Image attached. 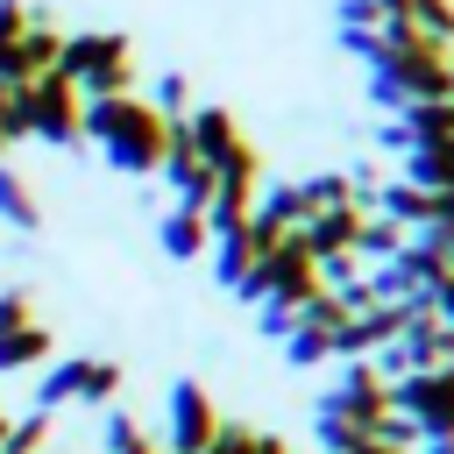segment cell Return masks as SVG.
<instances>
[{
	"instance_id": "obj_2",
	"label": "cell",
	"mask_w": 454,
	"mask_h": 454,
	"mask_svg": "<svg viewBox=\"0 0 454 454\" xmlns=\"http://www.w3.org/2000/svg\"><path fill=\"white\" fill-rule=\"evenodd\" d=\"M57 71H64V78H71L85 99L135 92V43H128L121 28H78V35H64Z\"/></svg>"
},
{
	"instance_id": "obj_25",
	"label": "cell",
	"mask_w": 454,
	"mask_h": 454,
	"mask_svg": "<svg viewBox=\"0 0 454 454\" xmlns=\"http://www.w3.org/2000/svg\"><path fill=\"white\" fill-rule=\"evenodd\" d=\"M348 454H404V447H397V440H383V433H369V440H362V447H348Z\"/></svg>"
},
{
	"instance_id": "obj_23",
	"label": "cell",
	"mask_w": 454,
	"mask_h": 454,
	"mask_svg": "<svg viewBox=\"0 0 454 454\" xmlns=\"http://www.w3.org/2000/svg\"><path fill=\"white\" fill-rule=\"evenodd\" d=\"M333 21H340V28H383V14H376L369 0H340V7H333Z\"/></svg>"
},
{
	"instance_id": "obj_11",
	"label": "cell",
	"mask_w": 454,
	"mask_h": 454,
	"mask_svg": "<svg viewBox=\"0 0 454 454\" xmlns=\"http://www.w3.org/2000/svg\"><path fill=\"white\" fill-rule=\"evenodd\" d=\"M57 355V333L35 319V326H21V333H0V376H21V369H43Z\"/></svg>"
},
{
	"instance_id": "obj_16",
	"label": "cell",
	"mask_w": 454,
	"mask_h": 454,
	"mask_svg": "<svg viewBox=\"0 0 454 454\" xmlns=\"http://www.w3.org/2000/svg\"><path fill=\"white\" fill-rule=\"evenodd\" d=\"M397 21H411L419 35H433V43H447V50H454V0H411Z\"/></svg>"
},
{
	"instance_id": "obj_24",
	"label": "cell",
	"mask_w": 454,
	"mask_h": 454,
	"mask_svg": "<svg viewBox=\"0 0 454 454\" xmlns=\"http://www.w3.org/2000/svg\"><path fill=\"white\" fill-rule=\"evenodd\" d=\"M376 149H397V156H404V149H411V135H404V121H383V128H376Z\"/></svg>"
},
{
	"instance_id": "obj_4",
	"label": "cell",
	"mask_w": 454,
	"mask_h": 454,
	"mask_svg": "<svg viewBox=\"0 0 454 454\" xmlns=\"http://www.w3.org/2000/svg\"><path fill=\"white\" fill-rule=\"evenodd\" d=\"M78 121H85V92L64 78V71H43V78H28L21 85V128L35 135V142H85L78 135Z\"/></svg>"
},
{
	"instance_id": "obj_15",
	"label": "cell",
	"mask_w": 454,
	"mask_h": 454,
	"mask_svg": "<svg viewBox=\"0 0 454 454\" xmlns=\"http://www.w3.org/2000/svg\"><path fill=\"white\" fill-rule=\"evenodd\" d=\"M99 419H106V447H99V454H149V447H156V440L142 433V419L121 411V404H106Z\"/></svg>"
},
{
	"instance_id": "obj_13",
	"label": "cell",
	"mask_w": 454,
	"mask_h": 454,
	"mask_svg": "<svg viewBox=\"0 0 454 454\" xmlns=\"http://www.w3.org/2000/svg\"><path fill=\"white\" fill-rule=\"evenodd\" d=\"M404 241H411V234H404L397 220H383V213H362V234H355V262H390Z\"/></svg>"
},
{
	"instance_id": "obj_10",
	"label": "cell",
	"mask_w": 454,
	"mask_h": 454,
	"mask_svg": "<svg viewBox=\"0 0 454 454\" xmlns=\"http://www.w3.org/2000/svg\"><path fill=\"white\" fill-rule=\"evenodd\" d=\"M156 241H163V255H170V262H199V255L213 248V227H206V213L170 206V213L156 220Z\"/></svg>"
},
{
	"instance_id": "obj_1",
	"label": "cell",
	"mask_w": 454,
	"mask_h": 454,
	"mask_svg": "<svg viewBox=\"0 0 454 454\" xmlns=\"http://www.w3.org/2000/svg\"><path fill=\"white\" fill-rule=\"evenodd\" d=\"M78 135H85V142H99V156H106L121 177H156V170H163V156H170V114H156L142 92L85 99Z\"/></svg>"
},
{
	"instance_id": "obj_22",
	"label": "cell",
	"mask_w": 454,
	"mask_h": 454,
	"mask_svg": "<svg viewBox=\"0 0 454 454\" xmlns=\"http://www.w3.org/2000/svg\"><path fill=\"white\" fill-rule=\"evenodd\" d=\"M426 305H433V319H447V326H454V270H440V277L426 284Z\"/></svg>"
},
{
	"instance_id": "obj_17",
	"label": "cell",
	"mask_w": 454,
	"mask_h": 454,
	"mask_svg": "<svg viewBox=\"0 0 454 454\" xmlns=\"http://www.w3.org/2000/svg\"><path fill=\"white\" fill-rule=\"evenodd\" d=\"M206 454H291V447L277 433H262V426H220V440Z\"/></svg>"
},
{
	"instance_id": "obj_8",
	"label": "cell",
	"mask_w": 454,
	"mask_h": 454,
	"mask_svg": "<svg viewBox=\"0 0 454 454\" xmlns=\"http://www.w3.org/2000/svg\"><path fill=\"white\" fill-rule=\"evenodd\" d=\"M362 213H369V206H333V213H305V227H298L305 255H312V262H340V255H355Z\"/></svg>"
},
{
	"instance_id": "obj_19",
	"label": "cell",
	"mask_w": 454,
	"mask_h": 454,
	"mask_svg": "<svg viewBox=\"0 0 454 454\" xmlns=\"http://www.w3.org/2000/svg\"><path fill=\"white\" fill-rule=\"evenodd\" d=\"M50 426H57V411H28V419H14L7 440H0V454H43V447H50Z\"/></svg>"
},
{
	"instance_id": "obj_28",
	"label": "cell",
	"mask_w": 454,
	"mask_h": 454,
	"mask_svg": "<svg viewBox=\"0 0 454 454\" xmlns=\"http://www.w3.org/2000/svg\"><path fill=\"white\" fill-rule=\"evenodd\" d=\"M7 426H14V411H0V440H7Z\"/></svg>"
},
{
	"instance_id": "obj_29",
	"label": "cell",
	"mask_w": 454,
	"mask_h": 454,
	"mask_svg": "<svg viewBox=\"0 0 454 454\" xmlns=\"http://www.w3.org/2000/svg\"><path fill=\"white\" fill-rule=\"evenodd\" d=\"M149 454H163V447H149Z\"/></svg>"
},
{
	"instance_id": "obj_26",
	"label": "cell",
	"mask_w": 454,
	"mask_h": 454,
	"mask_svg": "<svg viewBox=\"0 0 454 454\" xmlns=\"http://www.w3.org/2000/svg\"><path fill=\"white\" fill-rule=\"evenodd\" d=\"M369 7H376V14H383V21H397V14H404V7H411V0H369Z\"/></svg>"
},
{
	"instance_id": "obj_18",
	"label": "cell",
	"mask_w": 454,
	"mask_h": 454,
	"mask_svg": "<svg viewBox=\"0 0 454 454\" xmlns=\"http://www.w3.org/2000/svg\"><path fill=\"white\" fill-rule=\"evenodd\" d=\"M326 355H333V340H326L319 326H298V319H291V333H284V362H291V369H319Z\"/></svg>"
},
{
	"instance_id": "obj_12",
	"label": "cell",
	"mask_w": 454,
	"mask_h": 454,
	"mask_svg": "<svg viewBox=\"0 0 454 454\" xmlns=\"http://www.w3.org/2000/svg\"><path fill=\"white\" fill-rule=\"evenodd\" d=\"M397 121H404L411 142H447V149H454V92H447V99H419V106H404Z\"/></svg>"
},
{
	"instance_id": "obj_5",
	"label": "cell",
	"mask_w": 454,
	"mask_h": 454,
	"mask_svg": "<svg viewBox=\"0 0 454 454\" xmlns=\"http://www.w3.org/2000/svg\"><path fill=\"white\" fill-rule=\"evenodd\" d=\"M390 411H404L419 426V440H454V369L390 376Z\"/></svg>"
},
{
	"instance_id": "obj_3",
	"label": "cell",
	"mask_w": 454,
	"mask_h": 454,
	"mask_svg": "<svg viewBox=\"0 0 454 454\" xmlns=\"http://www.w3.org/2000/svg\"><path fill=\"white\" fill-rule=\"evenodd\" d=\"M121 362L114 355H50L43 383H35V411H64V404H85V411H106L121 404Z\"/></svg>"
},
{
	"instance_id": "obj_20",
	"label": "cell",
	"mask_w": 454,
	"mask_h": 454,
	"mask_svg": "<svg viewBox=\"0 0 454 454\" xmlns=\"http://www.w3.org/2000/svg\"><path fill=\"white\" fill-rule=\"evenodd\" d=\"M142 99H149L156 114H170V121H184V114H192V85H184V71H163Z\"/></svg>"
},
{
	"instance_id": "obj_14",
	"label": "cell",
	"mask_w": 454,
	"mask_h": 454,
	"mask_svg": "<svg viewBox=\"0 0 454 454\" xmlns=\"http://www.w3.org/2000/svg\"><path fill=\"white\" fill-rule=\"evenodd\" d=\"M0 220H7V227H21V234L43 220L35 192H28V184H21V170H7V163H0Z\"/></svg>"
},
{
	"instance_id": "obj_7",
	"label": "cell",
	"mask_w": 454,
	"mask_h": 454,
	"mask_svg": "<svg viewBox=\"0 0 454 454\" xmlns=\"http://www.w3.org/2000/svg\"><path fill=\"white\" fill-rule=\"evenodd\" d=\"M170 192H177V206H192V213H206V199H213V163L184 142V128L170 121V156H163V170H156Z\"/></svg>"
},
{
	"instance_id": "obj_27",
	"label": "cell",
	"mask_w": 454,
	"mask_h": 454,
	"mask_svg": "<svg viewBox=\"0 0 454 454\" xmlns=\"http://www.w3.org/2000/svg\"><path fill=\"white\" fill-rule=\"evenodd\" d=\"M411 454H454V440H419Z\"/></svg>"
},
{
	"instance_id": "obj_6",
	"label": "cell",
	"mask_w": 454,
	"mask_h": 454,
	"mask_svg": "<svg viewBox=\"0 0 454 454\" xmlns=\"http://www.w3.org/2000/svg\"><path fill=\"white\" fill-rule=\"evenodd\" d=\"M220 404H213V390L206 383H192V376H177L170 383V404H163V433H170V447L163 454H206L213 440H220Z\"/></svg>"
},
{
	"instance_id": "obj_9",
	"label": "cell",
	"mask_w": 454,
	"mask_h": 454,
	"mask_svg": "<svg viewBox=\"0 0 454 454\" xmlns=\"http://www.w3.org/2000/svg\"><path fill=\"white\" fill-rule=\"evenodd\" d=\"M404 170V184H419V192H433V199H454V149L447 142H411L404 156H397Z\"/></svg>"
},
{
	"instance_id": "obj_21",
	"label": "cell",
	"mask_w": 454,
	"mask_h": 454,
	"mask_svg": "<svg viewBox=\"0 0 454 454\" xmlns=\"http://www.w3.org/2000/svg\"><path fill=\"white\" fill-rule=\"evenodd\" d=\"M21 326H35V291L7 284V291H0V333H21Z\"/></svg>"
}]
</instances>
